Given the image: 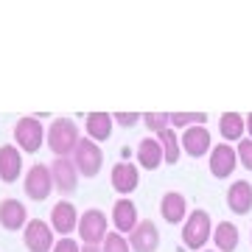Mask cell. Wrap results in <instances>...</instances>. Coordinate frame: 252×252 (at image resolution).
I'll return each mask as SVG.
<instances>
[{"label":"cell","mask_w":252,"mask_h":252,"mask_svg":"<svg viewBox=\"0 0 252 252\" xmlns=\"http://www.w3.org/2000/svg\"><path fill=\"white\" fill-rule=\"evenodd\" d=\"M205 252H213V250H205ZM216 252H219V250H216Z\"/></svg>","instance_id":"32"},{"label":"cell","mask_w":252,"mask_h":252,"mask_svg":"<svg viewBox=\"0 0 252 252\" xmlns=\"http://www.w3.org/2000/svg\"><path fill=\"white\" fill-rule=\"evenodd\" d=\"M112 118H115V124H121V126H135L137 121H143V115H137V112H112Z\"/></svg>","instance_id":"28"},{"label":"cell","mask_w":252,"mask_h":252,"mask_svg":"<svg viewBox=\"0 0 252 252\" xmlns=\"http://www.w3.org/2000/svg\"><path fill=\"white\" fill-rule=\"evenodd\" d=\"M101 250L104 252H132V247H129L124 233H109L104 238V244H101Z\"/></svg>","instance_id":"26"},{"label":"cell","mask_w":252,"mask_h":252,"mask_svg":"<svg viewBox=\"0 0 252 252\" xmlns=\"http://www.w3.org/2000/svg\"><path fill=\"white\" fill-rule=\"evenodd\" d=\"M112 224H115L118 233H132L137 224H140V219H137V207L135 202L129 196H121L112 205Z\"/></svg>","instance_id":"14"},{"label":"cell","mask_w":252,"mask_h":252,"mask_svg":"<svg viewBox=\"0 0 252 252\" xmlns=\"http://www.w3.org/2000/svg\"><path fill=\"white\" fill-rule=\"evenodd\" d=\"M23 188H26V196L34 199V202H45L51 193H54V174H51V165H42V162H36L31 165L26 174V182H23Z\"/></svg>","instance_id":"5"},{"label":"cell","mask_w":252,"mask_h":252,"mask_svg":"<svg viewBox=\"0 0 252 252\" xmlns=\"http://www.w3.org/2000/svg\"><path fill=\"white\" fill-rule=\"evenodd\" d=\"M210 238H213V224H210L207 210H193V213H188L185 224H182V244L188 250H202Z\"/></svg>","instance_id":"2"},{"label":"cell","mask_w":252,"mask_h":252,"mask_svg":"<svg viewBox=\"0 0 252 252\" xmlns=\"http://www.w3.org/2000/svg\"><path fill=\"white\" fill-rule=\"evenodd\" d=\"M28 221L31 219H28V210L23 202H17V199H3L0 202V227L3 230L17 233V230H26Z\"/></svg>","instance_id":"11"},{"label":"cell","mask_w":252,"mask_h":252,"mask_svg":"<svg viewBox=\"0 0 252 252\" xmlns=\"http://www.w3.org/2000/svg\"><path fill=\"white\" fill-rule=\"evenodd\" d=\"M213 244L219 252H235L238 247V227L233 221H219L213 227Z\"/></svg>","instance_id":"22"},{"label":"cell","mask_w":252,"mask_h":252,"mask_svg":"<svg viewBox=\"0 0 252 252\" xmlns=\"http://www.w3.org/2000/svg\"><path fill=\"white\" fill-rule=\"evenodd\" d=\"M112 124H115V118L109 115V112H90V115L84 118V129H87V137L101 143V140H109L112 135Z\"/></svg>","instance_id":"20"},{"label":"cell","mask_w":252,"mask_h":252,"mask_svg":"<svg viewBox=\"0 0 252 252\" xmlns=\"http://www.w3.org/2000/svg\"><path fill=\"white\" fill-rule=\"evenodd\" d=\"M129 247L132 252H157L160 247V230L154 221H140V224L129 233Z\"/></svg>","instance_id":"12"},{"label":"cell","mask_w":252,"mask_h":252,"mask_svg":"<svg viewBox=\"0 0 252 252\" xmlns=\"http://www.w3.org/2000/svg\"><path fill=\"white\" fill-rule=\"evenodd\" d=\"M23 244L28 252H54L56 238H54V227L42 221V219H31L23 230Z\"/></svg>","instance_id":"7"},{"label":"cell","mask_w":252,"mask_h":252,"mask_svg":"<svg viewBox=\"0 0 252 252\" xmlns=\"http://www.w3.org/2000/svg\"><path fill=\"white\" fill-rule=\"evenodd\" d=\"M143 124H146L149 132L160 135V132H165V129H171V115H168V112H146Z\"/></svg>","instance_id":"24"},{"label":"cell","mask_w":252,"mask_h":252,"mask_svg":"<svg viewBox=\"0 0 252 252\" xmlns=\"http://www.w3.org/2000/svg\"><path fill=\"white\" fill-rule=\"evenodd\" d=\"M235 152H238V160L247 171H252V137H244L241 143L235 146Z\"/></svg>","instance_id":"27"},{"label":"cell","mask_w":252,"mask_h":252,"mask_svg":"<svg viewBox=\"0 0 252 252\" xmlns=\"http://www.w3.org/2000/svg\"><path fill=\"white\" fill-rule=\"evenodd\" d=\"M180 140H182V152H188L193 160H199V157H205V154L213 152L210 132H207L205 126H190V129H185V135Z\"/></svg>","instance_id":"13"},{"label":"cell","mask_w":252,"mask_h":252,"mask_svg":"<svg viewBox=\"0 0 252 252\" xmlns=\"http://www.w3.org/2000/svg\"><path fill=\"white\" fill-rule=\"evenodd\" d=\"M157 140H160L162 152H165V162H168V165H174V162L180 160V154H182V140L174 135V126H171V129H165V132H160V135H157Z\"/></svg>","instance_id":"23"},{"label":"cell","mask_w":252,"mask_h":252,"mask_svg":"<svg viewBox=\"0 0 252 252\" xmlns=\"http://www.w3.org/2000/svg\"><path fill=\"white\" fill-rule=\"evenodd\" d=\"M48 149L54 152V157H73L76 146H79V129L70 118H56L54 124L48 126Z\"/></svg>","instance_id":"1"},{"label":"cell","mask_w":252,"mask_h":252,"mask_svg":"<svg viewBox=\"0 0 252 252\" xmlns=\"http://www.w3.org/2000/svg\"><path fill=\"white\" fill-rule=\"evenodd\" d=\"M227 207L233 210L235 216H247L252 210V185L247 180H238L230 185V190H227Z\"/></svg>","instance_id":"16"},{"label":"cell","mask_w":252,"mask_h":252,"mask_svg":"<svg viewBox=\"0 0 252 252\" xmlns=\"http://www.w3.org/2000/svg\"><path fill=\"white\" fill-rule=\"evenodd\" d=\"M23 171V152L17 146H0V180L14 182Z\"/></svg>","instance_id":"19"},{"label":"cell","mask_w":252,"mask_h":252,"mask_svg":"<svg viewBox=\"0 0 252 252\" xmlns=\"http://www.w3.org/2000/svg\"><path fill=\"white\" fill-rule=\"evenodd\" d=\"M51 174H54V185L59 193H73L76 185H79V168H76V162L73 157H54L51 162Z\"/></svg>","instance_id":"8"},{"label":"cell","mask_w":252,"mask_h":252,"mask_svg":"<svg viewBox=\"0 0 252 252\" xmlns=\"http://www.w3.org/2000/svg\"><path fill=\"white\" fill-rule=\"evenodd\" d=\"M137 162H140V168H149V171L160 168L162 162H165V152H162V146L157 137L149 135L137 143Z\"/></svg>","instance_id":"17"},{"label":"cell","mask_w":252,"mask_h":252,"mask_svg":"<svg viewBox=\"0 0 252 252\" xmlns=\"http://www.w3.org/2000/svg\"><path fill=\"white\" fill-rule=\"evenodd\" d=\"M247 132H250V137H252V112L247 115Z\"/></svg>","instance_id":"31"},{"label":"cell","mask_w":252,"mask_h":252,"mask_svg":"<svg viewBox=\"0 0 252 252\" xmlns=\"http://www.w3.org/2000/svg\"><path fill=\"white\" fill-rule=\"evenodd\" d=\"M107 235H109L107 216L101 213L98 207H90V210L81 213V219H79V238L81 241L90 244V247H101Z\"/></svg>","instance_id":"6"},{"label":"cell","mask_w":252,"mask_h":252,"mask_svg":"<svg viewBox=\"0 0 252 252\" xmlns=\"http://www.w3.org/2000/svg\"><path fill=\"white\" fill-rule=\"evenodd\" d=\"M109 180H112V188L121 196H129L137 188V182H140V171H137L132 162H118L115 168H112V177Z\"/></svg>","instance_id":"18"},{"label":"cell","mask_w":252,"mask_h":252,"mask_svg":"<svg viewBox=\"0 0 252 252\" xmlns=\"http://www.w3.org/2000/svg\"><path fill=\"white\" fill-rule=\"evenodd\" d=\"M73 162H76V168H79L81 177H98L101 165H104V152H101V146L90 137H81L79 146H76V152H73Z\"/></svg>","instance_id":"3"},{"label":"cell","mask_w":252,"mask_h":252,"mask_svg":"<svg viewBox=\"0 0 252 252\" xmlns=\"http://www.w3.org/2000/svg\"><path fill=\"white\" fill-rule=\"evenodd\" d=\"M205 121H207L205 112H174V115H171V126H174V129H177V126H185V129H190L193 124L202 126Z\"/></svg>","instance_id":"25"},{"label":"cell","mask_w":252,"mask_h":252,"mask_svg":"<svg viewBox=\"0 0 252 252\" xmlns=\"http://www.w3.org/2000/svg\"><path fill=\"white\" fill-rule=\"evenodd\" d=\"M54 252H81V247H79V241H73V238H59L56 241V247H54Z\"/></svg>","instance_id":"29"},{"label":"cell","mask_w":252,"mask_h":252,"mask_svg":"<svg viewBox=\"0 0 252 252\" xmlns=\"http://www.w3.org/2000/svg\"><path fill=\"white\" fill-rule=\"evenodd\" d=\"M79 210H76V205L73 202H67V199H59L54 205V210H51V227H54V233H59L64 238V235H70L73 230H79Z\"/></svg>","instance_id":"9"},{"label":"cell","mask_w":252,"mask_h":252,"mask_svg":"<svg viewBox=\"0 0 252 252\" xmlns=\"http://www.w3.org/2000/svg\"><path fill=\"white\" fill-rule=\"evenodd\" d=\"M235 162H238V152L233 146H227V143L213 146V152H210V174L216 180H227L235 171Z\"/></svg>","instance_id":"10"},{"label":"cell","mask_w":252,"mask_h":252,"mask_svg":"<svg viewBox=\"0 0 252 252\" xmlns=\"http://www.w3.org/2000/svg\"><path fill=\"white\" fill-rule=\"evenodd\" d=\"M81 252H104V250H101V247H90V244H84V247H81Z\"/></svg>","instance_id":"30"},{"label":"cell","mask_w":252,"mask_h":252,"mask_svg":"<svg viewBox=\"0 0 252 252\" xmlns=\"http://www.w3.org/2000/svg\"><path fill=\"white\" fill-rule=\"evenodd\" d=\"M48 137L45 126L39 124V118H20L17 124H14V140H17V149L26 154H34L39 152V146L42 140Z\"/></svg>","instance_id":"4"},{"label":"cell","mask_w":252,"mask_h":252,"mask_svg":"<svg viewBox=\"0 0 252 252\" xmlns=\"http://www.w3.org/2000/svg\"><path fill=\"white\" fill-rule=\"evenodd\" d=\"M244 132H247V118H241V112H224L219 118V135L224 140H235L241 143Z\"/></svg>","instance_id":"21"},{"label":"cell","mask_w":252,"mask_h":252,"mask_svg":"<svg viewBox=\"0 0 252 252\" xmlns=\"http://www.w3.org/2000/svg\"><path fill=\"white\" fill-rule=\"evenodd\" d=\"M160 216L165 219L168 224H185V219H188L185 196L177 193V190H168V193L160 199Z\"/></svg>","instance_id":"15"}]
</instances>
